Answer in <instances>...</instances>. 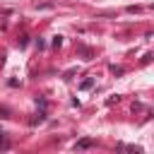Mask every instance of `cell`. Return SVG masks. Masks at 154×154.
<instances>
[{"label":"cell","mask_w":154,"mask_h":154,"mask_svg":"<svg viewBox=\"0 0 154 154\" xmlns=\"http://www.w3.org/2000/svg\"><path fill=\"white\" fill-rule=\"evenodd\" d=\"M89 147H94V140L91 137H84V140H79L75 144V149H89Z\"/></svg>","instance_id":"cell-1"},{"label":"cell","mask_w":154,"mask_h":154,"mask_svg":"<svg viewBox=\"0 0 154 154\" xmlns=\"http://www.w3.org/2000/svg\"><path fill=\"white\" fill-rule=\"evenodd\" d=\"M79 87H82V89H91V87H94V79L89 77V79H84V82H82Z\"/></svg>","instance_id":"cell-2"},{"label":"cell","mask_w":154,"mask_h":154,"mask_svg":"<svg viewBox=\"0 0 154 154\" xmlns=\"http://www.w3.org/2000/svg\"><path fill=\"white\" fill-rule=\"evenodd\" d=\"M60 43H63V36H55V38H53V46H55V48H58V46H60Z\"/></svg>","instance_id":"cell-3"},{"label":"cell","mask_w":154,"mask_h":154,"mask_svg":"<svg viewBox=\"0 0 154 154\" xmlns=\"http://www.w3.org/2000/svg\"><path fill=\"white\" fill-rule=\"evenodd\" d=\"M152 10H154V2H152Z\"/></svg>","instance_id":"cell-4"}]
</instances>
